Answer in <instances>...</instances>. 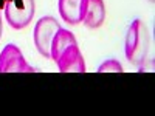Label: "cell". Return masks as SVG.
Returning <instances> with one entry per match:
<instances>
[{"mask_svg": "<svg viewBox=\"0 0 155 116\" xmlns=\"http://www.w3.org/2000/svg\"><path fill=\"white\" fill-rule=\"evenodd\" d=\"M59 28L61 25L53 16H44L37 20L33 31V40L36 50L42 57L51 59V42Z\"/></svg>", "mask_w": 155, "mask_h": 116, "instance_id": "7a4b0ae2", "label": "cell"}, {"mask_svg": "<svg viewBox=\"0 0 155 116\" xmlns=\"http://www.w3.org/2000/svg\"><path fill=\"white\" fill-rule=\"evenodd\" d=\"M149 2H150V3H153V0H149Z\"/></svg>", "mask_w": 155, "mask_h": 116, "instance_id": "7c38bea8", "label": "cell"}, {"mask_svg": "<svg viewBox=\"0 0 155 116\" xmlns=\"http://www.w3.org/2000/svg\"><path fill=\"white\" fill-rule=\"evenodd\" d=\"M37 70L25 60L17 45L8 44L0 53V73H36Z\"/></svg>", "mask_w": 155, "mask_h": 116, "instance_id": "277c9868", "label": "cell"}, {"mask_svg": "<svg viewBox=\"0 0 155 116\" xmlns=\"http://www.w3.org/2000/svg\"><path fill=\"white\" fill-rule=\"evenodd\" d=\"M2 33H3V20H2V16H0V39H2Z\"/></svg>", "mask_w": 155, "mask_h": 116, "instance_id": "8fae6325", "label": "cell"}, {"mask_svg": "<svg viewBox=\"0 0 155 116\" xmlns=\"http://www.w3.org/2000/svg\"><path fill=\"white\" fill-rule=\"evenodd\" d=\"M112 71L113 73H123L124 71L123 65L116 59H109L106 62H102L98 68V73H112Z\"/></svg>", "mask_w": 155, "mask_h": 116, "instance_id": "9c48e42d", "label": "cell"}, {"mask_svg": "<svg viewBox=\"0 0 155 116\" xmlns=\"http://www.w3.org/2000/svg\"><path fill=\"white\" fill-rule=\"evenodd\" d=\"M106 20L104 0H85L82 22L88 30H98Z\"/></svg>", "mask_w": 155, "mask_h": 116, "instance_id": "8992f818", "label": "cell"}, {"mask_svg": "<svg viewBox=\"0 0 155 116\" xmlns=\"http://www.w3.org/2000/svg\"><path fill=\"white\" fill-rule=\"evenodd\" d=\"M9 2H12V0H0V9H3V8H5V5H6V3H9Z\"/></svg>", "mask_w": 155, "mask_h": 116, "instance_id": "30bf717a", "label": "cell"}, {"mask_svg": "<svg viewBox=\"0 0 155 116\" xmlns=\"http://www.w3.org/2000/svg\"><path fill=\"white\" fill-rule=\"evenodd\" d=\"M150 50V33L146 23L140 19H135L126 33L124 53L127 60L132 65H144Z\"/></svg>", "mask_w": 155, "mask_h": 116, "instance_id": "6da1fadb", "label": "cell"}, {"mask_svg": "<svg viewBox=\"0 0 155 116\" xmlns=\"http://www.w3.org/2000/svg\"><path fill=\"white\" fill-rule=\"evenodd\" d=\"M85 0H58V9L62 20L68 25H79L82 22Z\"/></svg>", "mask_w": 155, "mask_h": 116, "instance_id": "52a82bcc", "label": "cell"}, {"mask_svg": "<svg viewBox=\"0 0 155 116\" xmlns=\"http://www.w3.org/2000/svg\"><path fill=\"white\" fill-rule=\"evenodd\" d=\"M61 73H85V60L78 44L67 47L54 60Z\"/></svg>", "mask_w": 155, "mask_h": 116, "instance_id": "5b68a950", "label": "cell"}, {"mask_svg": "<svg viewBox=\"0 0 155 116\" xmlns=\"http://www.w3.org/2000/svg\"><path fill=\"white\" fill-rule=\"evenodd\" d=\"M73 44H78L76 36L71 31L61 27L58 30V33L54 34V37H53V42H51V59L56 60L58 56L62 53V51L65 50L67 47L73 45Z\"/></svg>", "mask_w": 155, "mask_h": 116, "instance_id": "ba28073f", "label": "cell"}, {"mask_svg": "<svg viewBox=\"0 0 155 116\" xmlns=\"http://www.w3.org/2000/svg\"><path fill=\"white\" fill-rule=\"evenodd\" d=\"M5 19L12 30H23L31 23L34 12H36V2L34 0H12L5 5Z\"/></svg>", "mask_w": 155, "mask_h": 116, "instance_id": "3957f363", "label": "cell"}]
</instances>
